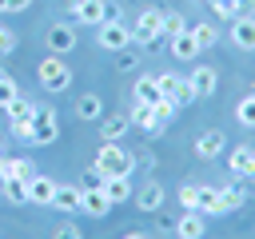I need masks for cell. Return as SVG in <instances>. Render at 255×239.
Here are the masks:
<instances>
[{"label":"cell","instance_id":"cell-21","mask_svg":"<svg viewBox=\"0 0 255 239\" xmlns=\"http://www.w3.org/2000/svg\"><path fill=\"white\" fill-rule=\"evenodd\" d=\"M80 191H84V187H76V183H60V187H56V199H52V207H60L64 215L80 211Z\"/></svg>","mask_w":255,"mask_h":239},{"label":"cell","instance_id":"cell-13","mask_svg":"<svg viewBox=\"0 0 255 239\" xmlns=\"http://www.w3.org/2000/svg\"><path fill=\"white\" fill-rule=\"evenodd\" d=\"M195 211L207 219V215H227V203H223V191L219 187H203L199 183V195H195Z\"/></svg>","mask_w":255,"mask_h":239},{"label":"cell","instance_id":"cell-29","mask_svg":"<svg viewBox=\"0 0 255 239\" xmlns=\"http://www.w3.org/2000/svg\"><path fill=\"white\" fill-rule=\"evenodd\" d=\"M219 191H223L227 211H239V207L247 203V187H243V183H227V187H219Z\"/></svg>","mask_w":255,"mask_h":239},{"label":"cell","instance_id":"cell-16","mask_svg":"<svg viewBox=\"0 0 255 239\" xmlns=\"http://www.w3.org/2000/svg\"><path fill=\"white\" fill-rule=\"evenodd\" d=\"M207 235V219L199 211H183L175 219V239H203Z\"/></svg>","mask_w":255,"mask_h":239},{"label":"cell","instance_id":"cell-19","mask_svg":"<svg viewBox=\"0 0 255 239\" xmlns=\"http://www.w3.org/2000/svg\"><path fill=\"white\" fill-rule=\"evenodd\" d=\"M32 167H36V163L24 159V155H4V163H0V179H32V175H36Z\"/></svg>","mask_w":255,"mask_h":239},{"label":"cell","instance_id":"cell-8","mask_svg":"<svg viewBox=\"0 0 255 239\" xmlns=\"http://www.w3.org/2000/svg\"><path fill=\"white\" fill-rule=\"evenodd\" d=\"M223 147H227L223 127H207V131H199V135H195V155H199V159H219V155H223Z\"/></svg>","mask_w":255,"mask_h":239},{"label":"cell","instance_id":"cell-6","mask_svg":"<svg viewBox=\"0 0 255 239\" xmlns=\"http://www.w3.org/2000/svg\"><path fill=\"white\" fill-rule=\"evenodd\" d=\"M108 16H112V4H108V0H72V20H76V24L100 28Z\"/></svg>","mask_w":255,"mask_h":239},{"label":"cell","instance_id":"cell-24","mask_svg":"<svg viewBox=\"0 0 255 239\" xmlns=\"http://www.w3.org/2000/svg\"><path fill=\"white\" fill-rule=\"evenodd\" d=\"M187 32H191V40L199 44V52H207V48H215V44H219V28H215V24H207V20L191 24Z\"/></svg>","mask_w":255,"mask_h":239},{"label":"cell","instance_id":"cell-5","mask_svg":"<svg viewBox=\"0 0 255 239\" xmlns=\"http://www.w3.org/2000/svg\"><path fill=\"white\" fill-rule=\"evenodd\" d=\"M60 139V123H56V112L52 108H40L36 112V120H32V147H48V143H56Z\"/></svg>","mask_w":255,"mask_h":239},{"label":"cell","instance_id":"cell-28","mask_svg":"<svg viewBox=\"0 0 255 239\" xmlns=\"http://www.w3.org/2000/svg\"><path fill=\"white\" fill-rule=\"evenodd\" d=\"M179 32H187V20H183L179 12H163V24H159V36H163V40H171V36H179Z\"/></svg>","mask_w":255,"mask_h":239},{"label":"cell","instance_id":"cell-45","mask_svg":"<svg viewBox=\"0 0 255 239\" xmlns=\"http://www.w3.org/2000/svg\"><path fill=\"white\" fill-rule=\"evenodd\" d=\"M207 4H211V0H207Z\"/></svg>","mask_w":255,"mask_h":239},{"label":"cell","instance_id":"cell-14","mask_svg":"<svg viewBox=\"0 0 255 239\" xmlns=\"http://www.w3.org/2000/svg\"><path fill=\"white\" fill-rule=\"evenodd\" d=\"M80 211H84V215H92V219H104V215L112 211V203H108L104 187H84V191H80Z\"/></svg>","mask_w":255,"mask_h":239},{"label":"cell","instance_id":"cell-20","mask_svg":"<svg viewBox=\"0 0 255 239\" xmlns=\"http://www.w3.org/2000/svg\"><path fill=\"white\" fill-rule=\"evenodd\" d=\"M167 48H171V56H175V60H183V64H191V60L199 56V44L191 40V32H179V36H171V40H167Z\"/></svg>","mask_w":255,"mask_h":239},{"label":"cell","instance_id":"cell-17","mask_svg":"<svg viewBox=\"0 0 255 239\" xmlns=\"http://www.w3.org/2000/svg\"><path fill=\"white\" fill-rule=\"evenodd\" d=\"M100 187H104V195H108L112 207L131 199V175H108V179H100Z\"/></svg>","mask_w":255,"mask_h":239},{"label":"cell","instance_id":"cell-18","mask_svg":"<svg viewBox=\"0 0 255 239\" xmlns=\"http://www.w3.org/2000/svg\"><path fill=\"white\" fill-rule=\"evenodd\" d=\"M227 167L239 175V179H255V147H235L231 155H227Z\"/></svg>","mask_w":255,"mask_h":239},{"label":"cell","instance_id":"cell-25","mask_svg":"<svg viewBox=\"0 0 255 239\" xmlns=\"http://www.w3.org/2000/svg\"><path fill=\"white\" fill-rule=\"evenodd\" d=\"M131 96H135V104H155L159 100V80L155 76H139L135 88H131Z\"/></svg>","mask_w":255,"mask_h":239},{"label":"cell","instance_id":"cell-3","mask_svg":"<svg viewBox=\"0 0 255 239\" xmlns=\"http://www.w3.org/2000/svg\"><path fill=\"white\" fill-rule=\"evenodd\" d=\"M96 40H100V48L120 52V48H128V44H131V28H128L124 20H116V16H108V20L96 28Z\"/></svg>","mask_w":255,"mask_h":239},{"label":"cell","instance_id":"cell-26","mask_svg":"<svg viewBox=\"0 0 255 239\" xmlns=\"http://www.w3.org/2000/svg\"><path fill=\"white\" fill-rule=\"evenodd\" d=\"M4 112H8V120H36L40 104H32L28 96H16L12 104H4Z\"/></svg>","mask_w":255,"mask_h":239},{"label":"cell","instance_id":"cell-1","mask_svg":"<svg viewBox=\"0 0 255 239\" xmlns=\"http://www.w3.org/2000/svg\"><path fill=\"white\" fill-rule=\"evenodd\" d=\"M131 163H135L131 151H124L120 143H100V151H96V159H92V175H96V183L108 179V175H131V171H135Z\"/></svg>","mask_w":255,"mask_h":239},{"label":"cell","instance_id":"cell-41","mask_svg":"<svg viewBox=\"0 0 255 239\" xmlns=\"http://www.w3.org/2000/svg\"><path fill=\"white\" fill-rule=\"evenodd\" d=\"M32 0H4V12H28Z\"/></svg>","mask_w":255,"mask_h":239},{"label":"cell","instance_id":"cell-42","mask_svg":"<svg viewBox=\"0 0 255 239\" xmlns=\"http://www.w3.org/2000/svg\"><path fill=\"white\" fill-rule=\"evenodd\" d=\"M124 239H147V235H143V231H128Z\"/></svg>","mask_w":255,"mask_h":239},{"label":"cell","instance_id":"cell-11","mask_svg":"<svg viewBox=\"0 0 255 239\" xmlns=\"http://www.w3.org/2000/svg\"><path fill=\"white\" fill-rule=\"evenodd\" d=\"M128 120H131V127H139V131H147V135H159L167 123L155 116V108L151 104H135L131 112H128Z\"/></svg>","mask_w":255,"mask_h":239},{"label":"cell","instance_id":"cell-10","mask_svg":"<svg viewBox=\"0 0 255 239\" xmlns=\"http://www.w3.org/2000/svg\"><path fill=\"white\" fill-rule=\"evenodd\" d=\"M76 44H80V40H76V28H72V24H52V28H48V52H52V56H68Z\"/></svg>","mask_w":255,"mask_h":239},{"label":"cell","instance_id":"cell-39","mask_svg":"<svg viewBox=\"0 0 255 239\" xmlns=\"http://www.w3.org/2000/svg\"><path fill=\"white\" fill-rule=\"evenodd\" d=\"M52 239H84V235H80V227H76V223H60V227L52 231Z\"/></svg>","mask_w":255,"mask_h":239},{"label":"cell","instance_id":"cell-33","mask_svg":"<svg viewBox=\"0 0 255 239\" xmlns=\"http://www.w3.org/2000/svg\"><path fill=\"white\" fill-rule=\"evenodd\" d=\"M151 108H155V116H159V120H163V123H167V120H171V116H175V112H179V108H175V100H171V96H159V100H155V104H151Z\"/></svg>","mask_w":255,"mask_h":239},{"label":"cell","instance_id":"cell-37","mask_svg":"<svg viewBox=\"0 0 255 239\" xmlns=\"http://www.w3.org/2000/svg\"><path fill=\"white\" fill-rule=\"evenodd\" d=\"M155 80H159V96H175V84H179V76H171V72H159Z\"/></svg>","mask_w":255,"mask_h":239},{"label":"cell","instance_id":"cell-7","mask_svg":"<svg viewBox=\"0 0 255 239\" xmlns=\"http://www.w3.org/2000/svg\"><path fill=\"white\" fill-rule=\"evenodd\" d=\"M187 80H191V88H195V100H207V96H215V88H219V68L195 64Z\"/></svg>","mask_w":255,"mask_h":239},{"label":"cell","instance_id":"cell-4","mask_svg":"<svg viewBox=\"0 0 255 239\" xmlns=\"http://www.w3.org/2000/svg\"><path fill=\"white\" fill-rule=\"evenodd\" d=\"M159 24H163V12L159 8H143L131 24V44H151V40H163L159 36Z\"/></svg>","mask_w":255,"mask_h":239},{"label":"cell","instance_id":"cell-43","mask_svg":"<svg viewBox=\"0 0 255 239\" xmlns=\"http://www.w3.org/2000/svg\"><path fill=\"white\" fill-rule=\"evenodd\" d=\"M243 8H255V0H243ZM251 16H255V12H251Z\"/></svg>","mask_w":255,"mask_h":239},{"label":"cell","instance_id":"cell-32","mask_svg":"<svg viewBox=\"0 0 255 239\" xmlns=\"http://www.w3.org/2000/svg\"><path fill=\"white\" fill-rule=\"evenodd\" d=\"M175 108H183V104H195V88H191V80L187 76H179V84H175Z\"/></svg>","mask_w":255,"mask_h":239},{"label":"cell","instance_id":"cell-35","mask_svg":"<svg viewBox=\"0 0 255 239\" xmlns=\"http://www.w3.org/2000/svg\"><path fill=\"white\" fill-rule=\"evenodd\" d=\"M195 195H199V183H183V187H179V203H183V211H195Z\"/></svg>","mask_w":255,"mask_h":239},{"label":"cell","instance_id":"cell-44","mask_svg":"<svg viewBox=\"0 0 255 239\" xmlns=\"http://www.w3.org/2000/svg\"><path fill=\"white\" fill-rule=\"evenodd\" d=\"M0 12H4V0H0Z\"/></svg>","mask_w":255,"mask_h":239},{"label":"cell","instance_id":"cell-12","mask_svg":"<svg viewBox=\"0 0 255 239\" xmlns=\"http://www.w3.org/2000/svg\"><path fill=\"white\" fill-rule=\"evenodd\" d=\"M56 187H60V183H56L52 175H40V171H36V175L28 179V203L52 207V199H56Z\"/></svg>","mask_w":255,"mask_h":239},{"label":"cell","instance_id":"cell-36","mask_svg":"<svg viewBox=\"0 0 255 239\" xmlns=\"http://www.w3.org/2000/svg\"><path fill=\"white\" fill-rule=\"evenodd\" d=\"M12 52H16V32L0 24V56H12Z\"/></svg>","mask_w":255,"mask_h":239},{"label":"cell","instance_id":"cell-22","mask_svg":"<svg viewBox=\"0 0 255 239\" xmlns=\"http://www.w3.org/2000/svg\"><path fill=\"white\" fill-rule=\"evenodd\" d=\"M76 116H80L84 123H92V120H100V116H104V100H100L96 92H84V96L76 100Z\"/></svg>","mask_w":255,"mask_h":239},{"label":"cell","instance_id":"cell-2","mask_svg":"<svg viewBox=\"0 0 255 239\" xmlns=\"http://www.w3.org/2000/svg\"><path fill=\"white\" fill-rule=\"evenodd\" d=\"M36 76H40L44 92H68L72 88V68L64 64V56H44L40 68H36Z\"/></svg>","mask_w":255,"mask_h":239},{"label":"cell","instance_id":"cell-27","mask_svg":"<svg viewBox=\"0 0 255 239\" xmlns=\"http://www.w3.org/2000/svg\"><path fill=\"white\" fill-rule=\"evenodd\" d=\"M0 191L8 203H28V179H0Z\"/></svg>","mask_w":255,"mask_h":239},{"label":"cell","instance_id":"cell-23","mask_svg":"<svg viewBox=\"0 0 255 239\" xmlns=\"http://www.w3.org/2000/svg\"><path fill=\"white\" fill-rule=\"evenodd\" d=\"M128 127H131L128 116H108V120L100 123V139H104V143H120V135H128Z\"/></svg>","mask_w":255,"mask_h":239},{"label":"cell","instance_id":"cell-40","mask_svg":"<svg viewBox=\"0 0 255 239\" xmlns=\"http://www.w3.org/2000/svg\"><path fill=\"white\" fill-rule=\"evenodd\" d=\"M135 64H139V52H135V48H120V68L128 72V68H135Z\"/></svg>","mask_w":255,"mask_h":239},{"label":"cell","instance_id":"cell-38","mask_svg":"<svg viewBox=\"0 0 255 239\" xmlns=\"http://www.w3.org/2000/svg\"><path fill=\"white\" fill-rule=\"evenodd\" d=\"M12 135L28 143V139H32V120H12Z\"/></svg>","mask_w":255,"mask_h":239},{"label":"cell","instance_id":"cell-15","mask_svg":"<svg viewBox=\"0 0 255 239\" xmlns=\"http://www.w3.org/2000/svg\"><path fill=\"white\" fill-rule=\"evenodd\" d=\"M231 44L239 52H255V16H235L231 20Z\"/></svg>","mask_w":255,"mask_h":239},{"label":"cell","instance_id":"cell-9","mask_svg":"<svg viewBox=\"0 0 255 239\" xmlns=\"http://www.w3.org/2000/svg\"><path fill=\"white\" fill-rule=\"evenodd\" d=\"M131 199H135V207H139V211H147V215H151V211H159V207L167 203V195H163V183H159V179H147L139 191H131Z\"/></svg>","mask_w":255,"mask_h":239},{"label":"cell","instance_id":"cell-34","mask_svg":"<svg viewBox=\"0 0 255 239\" xmlns=\"http://www.w3.org/2000/svg\"><path fill=\"white\" fill-rule=\"evenodd\" d=\"M16 96H20V88H16V80H8V76L0 72V108H4V104H12Z\"/></svg>","mask_w":255,"mask_h":239},{"label":"cell","instance_id":"cell-31","mask_svg":"<svg viewBox=\"0 0 255 239\" xmlns=\"http://www.w3.org/2000/svg\"><path fill=\"white\" fill-rule=\"evenodd\" d=\"M211 12L223 20H235V16H243V0H211Z\"/></svg>","mask_w":255,"mask_h":239},{"label":"cell","instance_id":"cell-30","mask_svg":"<svg viewBox=\"0 0 255 239\" xmlns=\"http://www.w3.org/2000/svg\"><path fill=\"white\" fill-rule=\"evenodd\" d=\"M235 120H239L243 127H255V92H251V96H243V100L235 104Z\"/></svg>","mask_w":255,"mask_h":239}]
</instances>
